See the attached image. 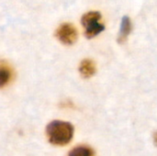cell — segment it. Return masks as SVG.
I'll return each mask as SVG.
<instances>
[{
	"label": "cell",
	"instance_id": "cell-6",
	"mask_svg": "<svg viewBox=\"0 0 157 156\" xmlns=\"http://www.w3.org/2000/svg\"><path fill=\"white\" fill-rule=\"evenodd\" d=\"M12 78L10 67L5 63H0V88L6 86Z\"/></svg>",
	"mask_w": 157,
	"mask_h": 156
},
{
	"label": "cell",
	"instance_id": "cell-7",
	"mask_svg": "<svg viewBox=\"0 0 157 156\" xmlns=\"http://www.w3.org/2000/svg\"><path fill=\"white\" fill-rule=\"evenodd\" d=\"M69 156H94V152L90 147L81 145L74 148L70 152Z\"/></svg>",
	"mask_w": 157,
	"mask_h": 156
},
{
	"label": "cell",
	"instance_id": "cell-2",
	"mask_svg": "<svg viewBox=\"0 0 157 156\" xmlns=\"http://www.w3.org/2000/svg\"><path fill=\"white\" fill-rule=\"evenodd\" d=\"M100 20L101 14L98 11H89L83 15L81 22L85 29V35L87 39H92L98 36L105 29V26Z\"/></svg>",
	"mask_w": 157,
	"mask_h": 156
},
{
	"label": "cell",
	"instance_id": "cell-3",
	"mask_svg": "<svg viewBox=\"0 0 157 156\" xmlns=\"http://www.w3.org/2000/svg\"><path fill=\"white\" fill-rule=\"evenodd\" d=\"M56 37L62 43L65 45H72L77 40V30L74 25L64 23L57 29Z\"/></svg>",
	"mask_w": 157,
	"mask_h": 156
},
{
	"label": "cell",
	"instance_id": "cell-5",
	"mask_svg": "<svg viewBox=\"0 0 157 156\" xmlns=\"http://www.w3.org/2000/svg\"><path fill=\"white\" fill-rule=\"evenodd\" d=\"M79 72L85 78L93 76L96 73V64L90 59H85L82 61L79 66Z\"/></svg>",
	"mask_w": 157,
	"mask_h": 156
},
{
	"label": "cell",
	"instance_id": "cell-1",
	"mask_svg": "<svg viewBox=\"0 0 157 156\" xmlns=\"http://www.w3.org/2000/svg\"><path fill=\"white\" fill-rule=\"evenodd\" d=\"M46 132L51 143L63 146L69 143L72 140L74 136V127L69 122L54 120L47 126Z\"/></svg>",
	"mask_w": 157,
	"mask_h": 156
},
{
	"label": "cell",
	"instance_id": "cell-4",
	"mask_svg": "<svg viewBox=\"0 0 157 156\" xmlns=\"http://www.w3.org/2000/svg\"><path fill=\"white\" fill-rule=\"evenodd\" d=\"M132 29V21L131 18L127 16H124L121 18V29L118 36V42L119 43H124L126 40L128 39L131 31Z\"/></svg>",
	"mask_w": 157,
	"mask_h": 156
},
{
	"label": "cell",
	"instance_id": "cell-8",
	"mask_svg": "<svg viewBox=\"0 0 157 156\" xmlns=\"http://www.w3.org/2000/svg\"><path fill=\"white\" fill-rule=\"evenodd\" d=\"M154 141H155V145H157V132H155V135H154Z\"/></svg>",
	"mask_w": 157,
	"mask_h": 156
}]
</instances>
